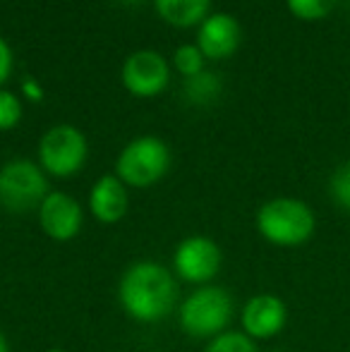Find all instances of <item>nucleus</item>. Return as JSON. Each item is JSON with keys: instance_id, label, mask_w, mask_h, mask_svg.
<instances>
[{"instance_id": "f257e3e1", "label": "nucleus", "mask_w": 350, "mask_h": 352, "mask_svg": "<svg viewBox=\"0 0 350 352\" xmlns=\"http://www.w3.org/2000/svg\"><path fill=\"white\" fill-rule=\"evenodd\" d=\"M118 300L130 319L140 324H156L175 309L177 283L164 264L137 261L122 274Z\"/></svg>"}, {"instance_id": "f03ea898", "label": "nucleus", "mask_w": 350, "mask_h": 352, "mask_svg": "<svg viewBox=\"0 0 350 352\" xmlns=\"http://www.w3.org/2000/svg\"><path fill=\"white\" fill-rule=\"evenodd\" d=\"M257 230L269 245L300 247L312 240L317 230V216L295 197H274L257 211Z\"/></svg>"}, {"instance_id": "7ed1b4c3", "label": "nucleus", "mask_w": 350, "mask_h": 352, "mask_svg": "<svg viewBox=\"0 0 350 352\" xmlns=\"http://www.w3.org/2000/svg\"><path fill=\"white\" fill-rule=\"evenodd\" d=\"M233 319V297L221 285H199L177 309L180 329L192 338H216Z\"/></svg>"}, {"instance_id": "20e7f679", "label": "nucleus", "mask_w": 350, "mask_h": 352, "mask_svg": "<svg viewBox=\"0 0 350 352\" xmlns=\"http://www.w3.org/2000/svg\"><path fill=\"white\" fill-rule=\"evenodd\" d=\"M171 148L159 137H137L120 151L116 175L127 187H151L168 173Z\"/></svg>"}, {"instance_id": "39448f33", "label": "nucleus", "mask_w": 350, "mask_h": 352, "mask_svg": "<svg viewBox=\"0 0 350 352\" xmlns=\"http://www.w3.org/2000/svg\"><path fill=\"white\" fill-rule=\"evenodd\" d=\"M48 197V180L41 166L14 158L0 168V206L12 213H29Z\"/></svg>"}, {"instance_id": "423d86ee", "label": "nucleus", "mask_w": 350, "mask_h": 352, "mask_svg": "<svg viewBox=\"0 0 350 352\" xmlns=\"http://www.w3.org/2000/svg\"><path fill=\"white\" fill-rule=\"evenodd\" d=\"M87 140L77 127L56 125L39 142V163L53 177H70L87 161Z\"/></svg>"}, {"instance_id": "0eeeda50", "label": "nucleus", "mask_w": 350, "mask_h": 352, "mask_svg": "<svg viewBox=\"0 0 350 352\" xmlns=\"http://www.w3.org/2000/svg\"><path fill=\"white\" fill-rule=\"evenodd\" d=\"M221 250L204 235H190L175 247L173 271L177 278L195 285H209L221 271Z\"/></svg>"}, {"instance_id": "6e6552de", "label": "nucleus", "mask_w": 350, "mask_h": 352, "mask_svg": "<svg viewBox=\"0 0 350 352\" xmlns=\"http://www.w3.org/2000/svg\"><path fill=\"white\" fill-rule=\"evenodd\" d=\"M171 82V67L156 51H137L122 65V84L132 96H159Z\"/></svg>"}, {"instance_id": "1a4fd4ad", "label": "nucleus", "mask_w": 350, "mask_h": 352, "mask_svg": "<svg viewBox=\"0 0 350 352\" xmlns=\"http://www.w3.org/2000/svg\"><path fill=\"white\" fill-rule=\"evenodd\" d=\"M240 324H243V333H248L252 340H271L288 324V307L281 297L259 292L250 297L248 305L243 307Z\"/></svg>"}, {"instance_id": "9d476101", "label": "nucleus", "mask_w": 350, "mask_h": 352, "mask_svg": "<svg viewBox=\"0 0 350 352\" xmlns=\"http://www.w3.org/2000/svg\"><path fill=\"white\" fill-rule=\"evenodd\" d=\"M41 230L56 242H70L80 235L85 213L75 197L65 192H48V197L39 206Z\"/></svg>"}, {"instance_id": "9b49d317", "label": "nucleus", "mask_w": 350, "mask_h": 352, "mask_svg": "<svg viewBox=\"0 0 350 352\" xmlns=\"http://www.w3.org/2000/svg\"><path fill=\"white\" fill-rule=\"evenodd\" d=\"M199 51L209 60L230 58L240 46V24L226 12L209 14L199 27Z\"/></svg>"}, {"instance_id": "f8f14e48", "label": "nucleus", "mask_w": 350, "mask_h": 352, "mask_svg": "<svg viewBox=\"0 0 350 352\" xmlns=\"http://www.w3.org/2000/svg\"><path fill=\"white\" fill-rule=\"evenodd\" d=\"M130 206V197H127V185L118 175H101L94 182L91 192H89V209L98 223H113L122 221Z\"/></svg>"}, {"instance_id": "ddd939ff", "label": "nucleus", "mask_w": 350, "mask_h": 352, "mask_svg": "<svg viewBox=\"0 0 350 352\" xmlns=\"http://www.w3.org/2000/svg\"><path fill=\"white\" fill-rule=\"evenodd\" d=\"M161 19L173 27H195L209 17L211 0H154Z\"/></svg>"}, {"instance_id": "4468645a", "label": "nucleus", "mask_w": 350, "mask_h": 352, "mask_svg": "<svg viewBox=\"0 0 350 352\" xmlns=\"http://www.w3.org/2000/svg\"><path fill=\"white\" fill-rule=\"evenodd\" d=\"M182 91H185V98L192 106H209V103H214L221 96V79L214 72L201 70L195 77L185 79Z\"/></svg>"}, {"instance_id": "2eb2a0df", "label": "nucleus", "mask_w": 350, "mask_h": 352, "mask_svg": "<svg viewBox=\"0 0 350 352\" xmlns=\"http://www.w3.org/2000/svg\"><path fill=\"white\" fill-rule=\"evenodd\" d=\"M285 5L293 17L305 19V22H319L336 10L338 0H285Z\"/></svg>"}, {"instance_id": "dca6fc26", "label": "nucleus", "mask_w": 350, "mask_h": 352, "mask_svg": "<svg viewBox=\"0 0 350 352\" xmlns=\"http://www.w3.org/2000/svg\"><path fill=\"white\" fill-rule=\"evenodd\" d=\"M204 352H257V343L243 331H226L211 338Z\"/></svg>"}, {"instance_id": "f3484780", "label": "nucleus", "mask_w": 350, "mask_h": 352, "mask_svg": "<svg viewBox=\"0 0 350 352\" xmlns=\"http://www.w3.org/2000/svg\"><path fill=\"white\" fill-rule=\"evenodd\" d=\"M329 195H331L333 204L350 213V161L341 163L331 173V177H329Z\"/></svg>"}, {"instance_id": "a211bd4d", "label": "nucleus", "mask_w": 350, "mask_h": 352, "mask_svg": "<svg viewBox=\"0 0 350 352\" xmlns=\"http://www.w3.org/2000/svg\"><path fill=\"white\" fill-rule=\"evenodd\" d=\"M173 65L185 79L195 77V74H199L201 70H204V53L199 51V46H190V43H185V46H180L175 51Z\"/></svg>"}, {"instance_id": "6ab92c4d", "label": "nucleus", "mask_w": 350, "mask_h": 352, "mask_svg": "<svg viewBox=\"0 0 350 352\" xmlns=\"http://www.w3.org/2000/svg\"><path fill=\"white\" fill-rule=\"evenodd\" d=\"M22 118V103L14 94L0 89V130H12Z\"/></svg>"}, {"instance_id": "aec40b11", "label": "nucleus", "mask_w": 350, "mask_h": 352, "mask_svg": "<svg viewBox=\"0 0 350 352\" xmlns=\"http://www.w3.org/2000/svg\"><path fill=\"white\" fill-rule=\"evenodd\" d=\"M10 72H12V51L5 43V38L0 36V84L10 77Z\"/></svg>"}, {"instance_id": "412c9836", "label": "nucleus", "mask_w": 350, "mask_h": 352, "mask_svg": "<svg viewBox=\"0 0 350 352\" xmlns=\"http://www.w3.org/2000/svg\"><path fill=\"white\" fill-rule=\"evenodd\" d=\"M24 89H27V94H29V96H32V98H41V89H39L36 87V84H24Z\"/></svg>"}, {"instance_id": "4be33fe9", "label": "nucleus", "mask_w": 350, "mask_h": 352, "mask_svg": "<svg viewBox=\"0 0 350 352\" xmlns=\"http://www.w3.org/2000/svg\"><path fill=\"white\" fill-rule=\"evenodd\" d=\"M0 352H10V343H8V338H5L3 331H0Z\"/></svg>"}, {"instance_id": "5701e85b", "label": "nucleus", "mask_w": 350, "mask_h": 352, "mask_svg": "<svg viewBox=\"0 0 350 352\" xmlns=\"http://www.w3.org/2000/svg\"><path fill=\"white\" fill-rule=\"evenodd\" d=\"M125 5H140V3H144V0H122Z\"/></svg>"}, {"instance_id": "b1692460", "label": "nucleus", "mask_w": 350, "mask_h": 352, "mask_svg": "<svg viewBox=\"0 0 350 352\" xmlns=\"http://www.w3.org/2000/svg\"><path fill=\"white\" fill-rule=\"evenodd\" d=\"M46 352H65V350H61V348H51V350H46Z\"/></svg>"}]
</instances>
